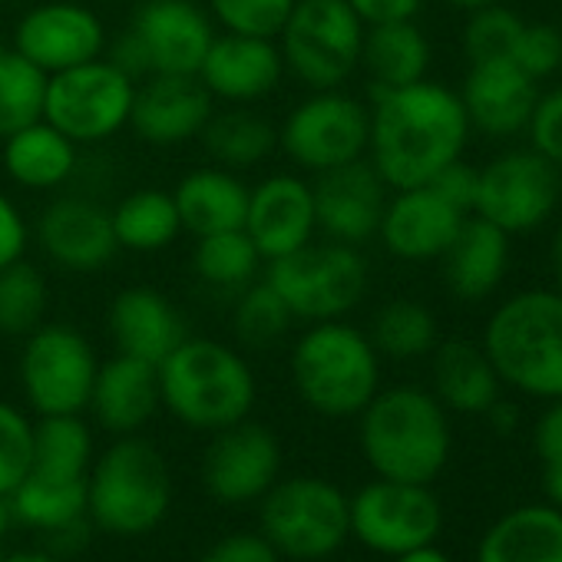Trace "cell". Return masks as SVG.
Masks as SVG:
<instances>
[{
	"mask_svg": "<svg viewBox=\"0 0 562 562\" xmlns=\"http://www.w3.org/2000/svg\"><path fill=\"white\" fill-rule=\"evenodd\" d=\"M470 120L460 93L420 80L374 93L368 156L387 189L427 186L443 166L463 156Z\"/></svg>",
	"mask_w": 562,
	"mask_h": 562,
	"instance_id": "1",
	"label": "cell"
},
{
	"mask_svg": "<svg viewBox=\"0 0 562 562\" xmlns=\"http://www.w3.org/2000/svg\"><path fill=\"white\" fill-rule=\"evenodd\" d=\"M361 417V453L384 480L434 483L453 447L443 404L420 387H387L371 397Z\"/></svg>",
	"mask_w": 562,
	"mask_h": 562,
	"instance_id": "2",
	"label": "cell"
},
{
	"mask_svg": "<svg viewBox=\"0 0 562 562\" xmlns=\"http://www.w3.org/2000/svg\"><path fill=\"white\" fill-rule=\"evenodd\" d=\"M166 411L192 430H225L255 407V374L245 358L212 338H186L159 364Z\"/></svg>",
	"mask_w": 562,
	"mask_h": 562,
	"instance_id": "3",
	"label": "cell"
},
{
	"mask_svg": "<svg viewBox=\"0 0 562 562\" xmlns=\"http://www.w3.org/2000/svg\"><path fill=\"white\" fill-rule=\"evenodd\" d=\"M496 378L526 397H562V295L529 289L506 299L480 345Z\"/></svg>",
	"mask_w": 562,
	"mask_h": 562,
	"instance_id": "4",
	"label": "cell"
},
{
	"mask_svg": "<svg viewBox=\"0 0 562 562\" xmlns=\"http://www.w3.org/2000/svg\"><path fill=\"white\" fill-rule=\"evenodd\" d=\"M172 506V473L166 457L143 437L126 434L110 443L87 473V516L110 536H146Z\"/></svg>",
	"mask_w": 562,
	"mask_h": 562,
	"instance_id": "5",
	"label": "cell"
},
{
	"mask_svg": "<svg viewBox=\"0 0 562 562\" xmlns=\"http://www.w3.org/2000/svg\"><path fill=\"white\" fill-rule=\"evenodd\" d=\"M292 384L322 417H358L381 391V355L345 322H315L292 351Z\"/></svg>",
	"mask_w": 562,
	"mask_h": 562,
	"instance_id": "6",
	"label": "cell"
},
{
	"mask_svg": "<svg viewBox=\"0 0 562 562\" xmlns=\"http://www.w3.org/2000/svg\"><path fill=\"white\" fill-rule=\"evenodd\" d=\"M258 503V532L278 549L281 559L318 562L335 555L351 536L348 493L331 480H278Z\"/></svg>",
	"mask_w": 562,
	"mask_h": 562,
	"instance_id": "7",
	"label": "cell"
},
{
	"mask_svg": "<svg viewBox=\"0 0 562 562\" xmlns=\"http://www.w3.org/2000/svg\"><path fill=\"white\" fill-rule=\"evenodd\" d=\"M268 285L302 322H338L361 305L368 292V261L355 245H302L268 261Z\"/></svg>",
	"mask_w": 562,
	"mask_h": 562,
	"instance_id": "8",
	"label": "cell"
},
{
	"mask_svg": "<svg viewBox=\"0 0 562 562\" xmlns=\"http://www.w3.org/2000/svg\"><path fill=\"white\" fill-rule=\"evenodd\" d=\"M364 24L348 0H295L278 34L285 70L308 90H338L361 67Z\"/></svg>",
	"mask_w": 562,
	"mask_h": 562,
	"instance_id": "9",
	"label": "cell"
},
{
	"mask_svg": "<svg viewBox=\"0 0 562 562\" xmlns=\"http://www.w3.org/2000/svg\"><path fill=\"white\" fill-rule=\"evenodd\" d=\"M215 41L212 18L195 0H146L113 47L126 77H195Z\"/></svg>",
	"mask_w": 562,
	"mask_h": 562,
	"instance_id": "10",
	"label": "cell"
},
{
	"mask_svg": "<svg viewBox=\"0 0 562 562\" xmlns=\"http://www.w3.org/2000/svg\"><path fill=\"white\" fill-rule=\"evenodd\" d=\"M351 536L378 555H404L434 546L443 529V506L430 483L371 480L351 499Z\"/></svg>",
	"mask_w": 562,
	"mask_h": 562,
	"instance_id": "11",
	"label": "cell"
},
{
	"mask_svg": "<svg viewBox=\"0 0 562 562\" xmlns=\"http://www.w3.org/2000/svg\"><path fill=\"white\" fill-rule=\"evenodd\" d=\"M136 80L113 60H90L83 67L50 74L44 120L77 146L103 143L130 123Z\"/></svg>",
	"mask_w": 562,
	"mask_h": 562,
	"instance_id": "12",
	"label": "cell"
},
{
	"mask_svg": "<svg viewBox=\"0 0 562 562\" xmlns=\"http://www.w3.org/2000/svg\"><path fill=\"white\" fill-rule=\"evenodd\" d=\"M97 355L70 325H41L21 355V387L41 417L83 414L97 381Z\"/></svg>",
	"mask_w": 562,
	"mask_h": 562,
	"instance_id": "13",
	"label": "cell"
},
{
	"mask_svg": "<svg viewBox=\"0 0 562 562\" xmlns=\"http://www.w3.org/2000/svg\"><path fill=\"white\" fill-rule=\"evenodd\" d=\"M368 139L371 110L341 90H318L299 103L285 126L278 130V146L312 172H328L364 159Z\"/></svg>",
	"mask_w": 562,
	"mask_h": 562,
	"instance_id": "14",
	"label": "cell"
},
{
	"mask_svg": "<svg viewBox=\"0 0 562 562\" xmlns=\"http://www.w3.org/2000/svg\"><path fill=\"white\" fill-rule=\"evenodd\" d=\"M555 202L559 166L542 159L536 149H513L480 169L473 215L513 235L542 225L552 215Z\"/></svg>",
	"mask_w": 562,
	"mask_h": 562,
	"instance_id": "15",
	"label": "cell"
},
{
	"mask_svg": "<svg viewBox=\"0 0 562 562\" xmlns=\"http://www.w3.org/2000/svg\"><path fill=\"white\" fill-rule=\"evenodd\" d=\"M281 473V447L278 437L251 424L248 417L215 430L212 443L202 457V483L212 499L225 506H245L261 499Z\"/></svg>",
	"mask_w": 562,
	"mask_h": 562,
	"instance_id": "16",
	"label": "cell"
},
{
	"mask_svg": "<svg viewBox=\"0 0 562 562\" xmlns=\"http://www.w3.org/2000/svg\"><path fill=\"white\" fill-rule=\"evenodd\" d=\"M14 50L50 77L100 60L106 50V31L83 4L50 0L21 18L14 31Z\"/></svg>",
	"mask_w": 562,
	"mask_h": 562,
	"instance_id": "17",
	"label": "cell"
},
{
	"mask_svg": "<svg viewBox=\"0 0 562 562\" xmlns=\"http://www.w3.org/2000/svg\"><path fill=\"white\" fill-rule=\"evenodd\" d=\"M318 228L341 245H361L378 235L387 205V182L364 159L318 172L312 186Z\"/></svg>",
	"mask_w": 562,
	"mask_h": 562,
	"instance_id": "18",
	"label": "cell"
},
{
	"mask_svg": "<svg viewBox=\"0 0 562 562\" xmlns=\"http://www.w3.org/2000/svg\"><path fill=\"white\" fill-rule=\"evenodd\" d=\"M241 228L255 241L261 261L299 251L318 232L312 186L285 172L268 176L265 182L248 189V212Z\"/></svg>",
	"mask_w": 562,
	"mask_h": 562,
	"instance_id": "19",
	"label": "cell"
},
{
	"mask_svg": "<svg viewBox=\"0 0 562 562\" xmlns=\"http://www.w3.org/2000/svg\"><path fill=\"white\" fill-rule=\"evenodd\" d=\"M212 116V93L199 77H146L133 93L130 126L149 146H179L195 139Z\"/></svg>",
	"mask_w": 562,
	"mask_h": 562,
	"instance_id": "20",
	"label": "cell"
},
{
	"mask_svg": "<svg viewBox=\"0 0 562 562\" xmlns=\"http://www.w3.org/2000/svg\"><path fill=\"white\" fill-rule=\"evenodd\" d=\"M195 77L225 103H255L281 83L285 64H281L278 44L268 37L215 34Z\"/></svg>",
	"mask_w": 562,
	"mask_h": 562,
	"instance_id": "21",
	"label": "cell"
},
{
	"mask_svg": "<svg viewBox=\"0 0 562 562\" xmlns=\"http://www.w3.org/2000/svg\"><path fill=\"white\" fill-rule=\"evenodd\" d=\"M463 212L443 202L430 186L401 189L381 215V241L391 255L404 261H430L443 258L450 241L463 225Z\"/></svg>",
	"mask_w": 562,
	"mask_h": 562,
	"instance_id": "22",
	"label": "cell"
},
{
	"mask_svg": "<svg viewBox=\"0 0 562 562\" xmlns=\"http://www.w3.org/2000/svg\"><path fill=\"white\" fill-rule=\"evenodd\" d=\"M37 238L67 271H100L120 251L110 212L80 195L50 202L37 222Z\"/></svg>",
	"mask_w": 562,
	"mask_h": 562,
	"instance_id": "23",
	"label": "cell"
},
{
	"mask_svg": "<svg viewBox=\"0 0 562 562\" xmlns=\"http://www.w3.org/2000/svg\"><path fill=\"white\" fill-rule=\"evenodd\" d=\"M106 328L120 355L149 361L156 368L189 338L179 308L166 295L146 285L123 289L110 302Z\"/></svg>",
	"mask_w": 562,
	"mask_h": 562,
	"instance_id": "24",
	"label": "cell"
},
{
	"mask_svg": "<svg viewBox=\"0 0 562 562\" xmlns=\"http://www.w3.org/2000/svg\"><path fill=\"white\" fill-rule=\"evenodd\" d=\"M536 100V80L509 60L470 64L460 93L470 126H476L486 136H513L526 130Z\"/></svg>",
	"mask_w": 562,
	"mask_h": 562,
	"instance_id": "25",
	"label": "cell"
},
{
	"mask_svg": "<svg viewBox=\"0 0 562 562\" xmlns=\"http://www.w3.org/2000/svg\"><path fill=\"white\" fill-rule=\"evenodd\" d=\"M159 404V368L130 355H116L113 361L97 368L87 411H93L103 430L126 437L149 424Z\"/></svg>",
	"mask_w": 562,
	"mask_h": 562,
	"instance_id": "26",
	"label": "cell"
},
{
	"mask_svg": "<svg viewBox=\"0 0 562 562\" xmlns=\"http://www.w3.org/2000/svg\"><path fill=\"white\" fill-rule=\"evenodd\" d=\"M509 265V235L480 215H467L457 238L443 251L447 285L463 302H480L499 289Z\"/></svg>",
	"mask_w": 562,
	"mask_h": 562,
	"instance_id": "27",
	"label": "cell"
},
{
	"mask_svg": "<svg viewBox=\"0 0 562 562\" xmlns=\"http://www.w3.org/2000/svg\"><path fill=\"white\" fill-rule=\"evenodd\" d=\"M476 562H562V509L552 503L506 509L483 532Z\"/></svg>",
	"mask_w": 562,
	"mask_h": 562,
	"instance_id": "28",
	"label": "cell"
},
{
	"mask_svg": "<svg viewBox=\"0 0 562 562\" xmlns=\"http://www.w3.org/2000/svg\"><path fill=\"white\" fill-rule=\"evenodd\" d=\"M179 222L195 238L245 225L248 186L232 169H195L172 192Z\"/></svg>",
	"mask_w": 562,
	"mask_h": 562,
	"instance_id": "29",
	"label": "cell"
},
{
	"mask_svg": "<svg viewBox=\"0 0 562 562\" xmlns=\"http://www.w3.org/2000/svg\"><path fill=\"white\" fill-rule=\"evenodd\" d=\"M430 355H434V368H430L434 397L443 404V411L483 417L503 387L486 351L470 341H443Z\"/></svg>",
	"mask_w": 562,
	"mask_h": 562,
	"instance_id": "30",
	"label": "cell"
},
{
	"mask_svg": "<svg viewBox=\"0 0 562 562\" xmlns=\"http://www.w3.org/2000/svg\"><path fill=\"white\" fill-rule=\"evenodd\" d=\"M361 64L371 77L374 93L401 90V87L427 80L430 44L414 21L374 24V27H364Z\"/></svg>",
	"mask_w": 562,
	"mask_h": 562,
	"instance_id": "31",
	"label": "cell"
},
{
	"mask_svg": "<svg viewBox=\"0 0 562 562\" xmlns=\"http://www.w3.org/2000/svg\"><path fill=\"white\" fill-rule=\"evenodd\" d=\"M4 166L27 189H57L77 169V143L41 120L4 139Z\"/></svg>",
	"mask_w": 562,
	"mask_h": 562,
	"instance_id": "32",
	"label": "cell"
},
{
	"mask_svg": "<svg viewBox=\"0 0 562 562\" xmlns=\"http://www.w3.org/2000/svg\"><path fill=\"white\" fill-rule=\"evenodd\" d=\"M18 526L44 532L47 539L87 522V480H54L44 473H27L24 483L11 493Z\"/></svg>",
	"mask_w": 562,
	"mask_h": 562,
	"instance_id": "33",
	"label": "cell"
},
{
	"mask_svg": "<svg viewBox=\"0 0 562 562\" xmlns=\"http://www.w3.org/2000/svg\"><path fill=\"white\" fill-rule=\"evenodd\" d=\"M205 153L225 169H251L278 146V130L251 110H222L209 116L199 133Z\"/></svg>",
	"mask_w": 562,
	"mask_h": 562,
	"instance_id": "34",
	"label": "cell"
},
{
	"mask_svg": "<svg viewBox=\"0 0 562 562\" xmlns=\"http://www.w3.org/2000/svg\"><path fill=\"white\" fill-rule=\"evenodd\" d=\"M110 218H113L116 245L130 248V251H159V248L172 245L176 235L182 232L172 195L159 192V189L130 192L110 212Z\"/></svg>",
	"mask_w": 562,
	"mask_h": 562,
	"instance_id": "35",
	"label": "cell"
},
{
	"mask_svg": "<svg viewBox=\"0 0 562 562\" xmlns=\"http://www.w3.org/2000/svg\"><path fill=\"white\" fill-rule=\"evenodd\" d=\"M93 467V434L80 414H54L34 424V473L54 480H87Z\"/></svg>",
	"mask_w": 562,
	"mask_h": 562,
	"instance_id": "36",
	"label": "cell"
},
{
	"mask_svg": "<svg viewBox=\"0 0 562 562\" xmlns=\"http://www.w3.org/2000/svg\"><path fill=\"white\" fill-rule=\"evenodd\" d=\"M261 255L245 228L202 235L192 251V268L215 292H241L258 274Z\"/></svg>",
	"mask_w": 562,
	"mask_h": 562,
	"instance_id": "37",
	"label": "cell"
},
{
	"mask_svg": "<svg viewBox=\"0 0 562 562\" xmlns=\"http://www.w3.org/2000/svg\"><path fill=\"white\" fill-rule=\"evenodd\" d=\"M47 74L14 47H0V139L44 120Z\"/></svg>",
	"mask_w": 562,
	"mask_h": 562,
	"instance_id": "38",
	"label": "cell"
},
{
	"mask_svg": "<svg viewBox=\"0 0 562 562\" xmlns=\"http://www.w3.org/2000/svg\"><path fill=\"white\" fill-rule=\"evenodd\" d=\"M371 345L394 361H414L437 348V318L430 308L411 299L387 302L371 325Z\"/></svg>",
	"mask_w": 562,
	"mask_h": 562,
	"instance_id": "39",
	"label": "cell"
},
{
	"mask_svg": "<svg viewBox=\"0 0 562 562\" xmlns=\"http://www.w3.org/2000/svg\"><path fill=\"white\" fill-rule=\"evenodd\" d=\"M47 315V281L31 261L0 268V335L27 338L44 325Z\"/></svg>",
	"mask_w": 562,
	"mask_h": 562,
	"instance_id": "40",
	"label": "cell"
},
{
	"mask_svg": "<svg viewBox=\"0 0 562 562\" xmlns=\"http://www.w3.org/2000/svg\"><path fill=\"white\" fill-rule=\"evenodd\" d=\"M292 322H295V315L278 299V292L268 285V281H251V285H245L238 292V302L232 312V328L241 345L268 348L292 328Z\"/></svg>",
	"mask_w": 562,
	"mask_h": 562,
	"instance_id": "41",
	"label": "cell"
},
{
	"mask_svg": "<svg viewBox=\"0 0 562 562\" xmlns=\"http://www.w3.org/2000/svg\"><path fill=\"white\" fill-rule=\"evenodd\" d=\"M522 27H526V21L499 4L470 14V24L463 31V50H467L470 64H480V60H509L513 64Z\"/></svg>",
	"mask_w": 562,
	"mask_h": 562,
	"instance_id": "42",
	"label": "cell"
},
{
	"mask_svg": "<svg viewBox=\"0 0 562 562\" xmlns=\"http://www.w3.org/2000/svg\"><path fill=\"white\" fill-rule=\"evenodd\" d=\"M295 0H209V14L225 34L278 41Z\"/></svg>",
	"mask_w": 562,
	"mask_h": 562,
	"instance_id": "43",
	"label": "cell"
},
{
	"mask_svg": "<svg viewBox=\"0 0 562 562\" xmlns=\"http://www.w3.org/2000/svg\"><path fill=\"white\" fill-rule=\"evenodd\" d=\"M34 470V424L0 401V496H11Z\"/></svg>",
	"mask_w": 562,
	"mask_h": 562,
	"instance_id": "44",
	"label": "cell"
},
{
	"mask_svg": "<svg viewBox=\"0 0 562 562\" xmlns=\"http://www.w3.org/2000/svg\"><path fill=\"white\" fill-rule=\"evenodd\" d=\"M513 64L522 74H529L532 80H542V77L555 74L559 64H562V34L552 24H529L526 21Z\"/></svg>",
	"mask_w": 562,
	"mask_h": 562,
	"instance_id": "45",
	"label": "cell"
},
{
	"mask_svg": "<svg viewBox=\"0 0 562 562\" xmlns=\"http://www.w3.org/2000/svg\"><path fill=\"white\" fill-rule=\"evenodd\" d=\"M526 130L532 149L552 166H562V90H552L536 100Z\"/></svg>",
	"mask_w": 562,
	"mask_h": 562,
	"instance_id": "46",
	"label": "cell"
},
{
	"mask_svg": "<svg viewBox=\"0 0 562 562\" xmlns=\"http://www.w3.org/2000/svg\"><path fill=\"white\" fill-rule=\"evenodd\" d=\"M199 562H281V555L261 532H228L212 542Z\"/></svg>",
	"mask_w": 562,
	"mask_h": 562,
	"instance_id": "47",
	"label": "cell"
},
{
	"mask_svg": "<svg viewBox=\"0 0 562 562\" xmlns=\"http://www.w3.org/2000/svg\"><path fill=\"white\" fill-rule=\"evenodd\" d=\"M476 176H480V169H473V166H467L463 159H453L450 166H443L427 186L443 199V202H450L457 212H463V215H473V202H476Z\"/></svg>",
	"mask_w": 562,
	"mask_h": 562,
	"instance_id": "48",
	"label": "cell"
},
{
	"mask_svg": "<svg viewBox=\"0 0 562 562\" xmlns=\"http://www.w3.org/2000/svg\"><path fill=\"white\" fill-rule=\"evenodd\" d=\"M532 450L542 463V470L562 467V397L549 401V407L539 414L532 427Z\"/></svg>",
	"mask_w": 562,
	"mask_h": 562,
	"instance_id": "49",
	"label": "cell"
},
{
	"mask_svg": "<svg viewBox=\"0 0 562 562\" xmlns=\"http://www.w3.org/2000/svg\"><path fill=\"white\" fill-rule=\"evenodd\" d=\"M27 248V225L18 205L0 192V268H8L24 258Z\"/></svg>",
	"mask_w": 562,
	"mask_h": 562,
	"instance_id": "50",
	"label": "cell"
},
{
	"mask_svg": "<svg viewBox=\"0 0 562 562\" xmlns=\"http://www.w3.org/2000/svg\"><path fill=\"white\" fill-rule=\"evenodd\" d=\"M424 0H348V8L361 18L364 27L374 24H394V21H414Z\"/></svg>",
	"mask_w": 562,
	"mask_h": 562,
	"instance_id": "51",
	"label": "cell"
},
{
	"mask_svg": "<svg viewBox=\"0 0 562 562\" xmlns=\"http://www.w3.org/2000/svg\"><path fill=\"white\" fill-rule=\"evenodd\" d=\"M483 417L490 420L493 434H499V437H509V434L519 427V411H516V404H509V401H503V397H496L493 407H490Z\"/></svg>",
	"mask_w": 562,
	"mask_h": 562,
	"instance_id": "52",
	"label": "cell"
},
{
	"mask_svg": "<svg viewBox=\"0 0 562 562\" xmlns=\"http://www.w3.org/2000/svg\"><path fill=\"white\" fill-rule=\"evenodd\" d=\"M542 493L552 506L562 509V467H552V470H542Z\"/></svg>",
	"mask_w": 562,
	"mask_h": 562,
	"instance_id": "53",
	"label": "cell"
},
{
	"mask_svg": "<svg viewBox=\"0 0 562 562\" xmlns=\"http://www.w3.org/2000/svg\"><path fill=\"white\" fill-rule=\"evenodd\" d=\"M394 562H453L447 552H440L437 546H420L414 552H404V555H394Z\"/></svg>",
	"mask_w": 562,
	"mask_h": 562,
	"instance_id": "54",
	"label": "cell"
},
{
	"mask_svg": "<svg viewBox=\"0 0 562 562\" xmlns=\"http://www.w3.org/2000/svg\"><path fill=\"white\" fill-rule=\"evenodd\" d=\"M0 562H64V559H60V555H54V552L31 549V552H11V555H0Z\"/></svg>",
	"mask_w": 562,
	"mask_h": 562,
	"instance_id": "55",
	"label": "cell"
},
{
	"mask_svg": "<svg viewBox=\"0 0 562 562\" xmlns=\"http://www.w3.org/2000/svg\"><path fill=\"white\" fill-rule=\"evenodd\" d=\"M552 271H555V292L562 295V222L552 238Z\"/></svg>",
	"mask_w": 562,
	"mask_h": 562,
	"instance_id": "56",
	"label": "cell"
},
{
	"mask_svg": "<svg viewBox=\"0 0 562 562\" xmlns=\"http://www.w3.org/2000/svg\"><path fill=\"white\" fill-rule=\"evenodd\" d=\"M18 526L14 519V506H11V496H0V542H4V536Z\"/></svg>",
	"mask_w": 562,
	"mask_h": 562,
	"instance_id": "57",
	"label": "cell"
},
{
	"mask_svg": "<svg viewBox=\"0 0 562 562\" xmlns=\"http://www.w3.org/2000/svg\"><path fill=\"white\" fill-rule=\"evenodd\" d=\"M447 4L453 11H463V14H476V11H486V8L499 4V0H447Z\"/></svg>",
	"mask_w": 562,
	"mask_h": 562,
	"instance_id": "58",
	"label": "cell"
},
{
	"mask_svg": "<svg viewBox=\"0 0 562 562\" xmlns=\"http://www.w3.org/2000/svg\"><path fill=\"white\" fill-rule=\"evenodd\" d=\"M0 555H4V552H0Z\"/></svg>",
	"mask_w": 562,
	"mask_h": 562,
	"instance_id": "59",
	"label": "cell"
}]
</instances>
